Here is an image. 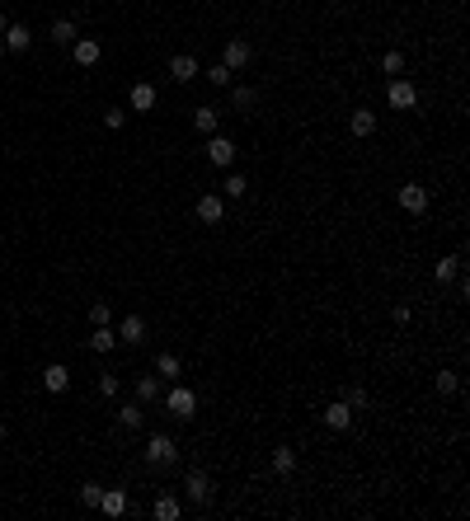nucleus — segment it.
I'll use <instances>...</instances> for the list:
<instances>
[{
  "label": "nucleus",
  "mask_w": 470,
  "mask_h": 521,
  "mask_svg": "<svg viewBox=\"0 0 470 521\" xmlns=\"http://www.w3.org/2000/svg\"><path fill=\"white\" fill-rule=\"evenodd\" d=\"M99 395H104V399H113V395H118V376H99Z\"/></svg>",
  "instance_id": "nucleus-36"
},
{
  "label": "nucleus",
  "mask_w": 470,
  "mask_h": 521,
  "mask_svg": "<svg viewBox=\"0 0 470 521\" xmlns=\"http://www.w3.org/2000/svg\"><path fill=\"white\" fill-rule=\"evenodd\" d=\"M90 347H95V352H113L118 347V333L108 324H95V333H90Z\"/></svg>",
  "instance_id": "nucleus-20"
},
{
  "label": "nucleus",
  "mask_w": 470,
  "mask_h": 521,
  "mask_svg": "<svg viewBox=\"0 0 470 521\" xmlns=\"http://www.w3.org/2000/svg\"><path fill=\"white\" fill-rule=\"evenodd\" d=\"M165 408H170V413H175L179 423H188V418H193L197 413V395L188 386H175L170 390V395H165Z\"/></svg>",
  "instance_id": "nucleus-2"
},
{
  "label": "nucleus",
  "mask_w": 470,
  "mask_h": 521,
  "mask_svg": "<svg viewBox=\"0 0 470 521\" xmlns=\"http://www.w3.org/2000/svg\"><path fill=\"white\" fill-rule=\"evenodd\" d=\"M250 61H254V42H250V38H226L221 66H231V71H245Z\"/></svg>",
  "instance_id": "nucleus-3"
},
{
  "label": "nucleus",
  "mask_w": 470,
  "mask_h": 521,
  "mask_svg": "<svg viewBox=\"0 0 470 521\" xmlns=\"http://www.w3.org/2000/svg\"><path fill=\"white\" fill-rule=\"evenodd\" d=\"M156 376L160 381H179V352H160L156 357Z\"/></svg>",
  "instance_id": "nucleus-22"
},
{
  "label": "nucleus",
  "mask_w": 470,
  "mask_h": 521,
  "mask_svg": "<svg viewBox=\"0 0 470 521\" xmlns=\"http://www.w3.org/2000/svg\"><path fill=\"white\" fill-rule=\"evenodd\" d=\"M325 427H330V432H348L352 427V408L343 404V399H334V404L325 408Z\"/></svg>",
  "instance_id": "nucleus-9"
},
{
  "label": "nucleus",
  "mask_w": 470,
  "mask_h": 521,
  "mask_svg": "<svg viewBox=\"0 0 470 521\" xmlns=\"http://www.w3.org/2000/svg\"><path fill=\"white\" fill-rule=\"evenodd\" d=\"M122 122H127V113H122V108H108V113H104V127H108V132H118Z\"/></svg>",
  "instance_id": "nucleus-35"
},
{
  "label": "nucleus",
  "mask_w": 470,
  "mask_h": 521,
  "mask_svg": "<svg viewBox=\"0 0 470 521\" xmlns=\"http://www.w3.org/2000/svg\"><path fill=\"white\" fill-rule=\"evenodd\" d=\"M42 390H52V395H66V390H71V371L61 367V362H52V367L42 371Z\"/></svg>",
  "instance_id": "nucleus-10"
},
{
  "label": "nucleus",
  "mask_w": 470,
  "mask_h": 521,
  "mask_svg": "<svg viewBox=\"0 0 470 521\" xmlns=\"http://www.w3.org/2000/svg\"><path fill=\"white\" fill-rule=\"evenodd\" d=\"M395 202H400V212L423 216V212H428V188H423V183H405V188L395 193Z\"/></svg>",
  "instance_id": "nucleus-4"
},
{
  "label": "nucleus",
  "mask_w": 470,
  "mask_h": 521,
  "mask_svg": "<svg viewBox=\"0 0 470 521\" xmlns=\"http://www.w3.org/2000/svg\"><path fill=\"white\" fill-rule=\"evenodd\" d=\"M146 465H156V470H170V465H179V446H175V437H165V432H156L151 442H146Z\"/></svg>",
  "instance_id": "nucleus-1"
},
{
  "label": "nucleus",
  "mask_w": 470,
  "mask_h": 521,
  "mask_svg": "<svg viewBox=\"0 0 470 521\" xmlns=\"http://www.w3.org/2000/svg\"><path fill=\"white\" fill-rule=\"evenodd\" d=\"M0 446H5V423H0Z\"/></svg>",
  "instance_id": "nucleus-39"
},
{
  "label": "nucleus",
  "mask_w": 470,
  "mask_h": 521,
  "mask_svg": "<svg viewBox=\"0 0 470 521\" xmlns=\"http://www.w3.org/2000/svg\"><path fill=\"white\" fill-rule=\"evenodd\" d=\"M432 386H437V395H456L461 381H456V371H437V381H432Z\"/></svg>",
  "instance_id": "nucleus-31"
},
{
  "label": "nucleus",
  "mask_w": 470,
  "mask_h": 521,
  "mask_svg": "<svg viewBox=\"0 0 470 521\" xmlns=\"http://www.w3.org/2000/svg\"><path fill=\"white\" fill-rule=\"evenodd\" d=\"M348 127H352V136H372L376 132V113H372V108H357Z\"/></svg>",
  "instance_id": "nucleus-21"
},
{
  "label": "nucleus",
  "mask_w": 470,
  "mask_h": 521,
  "mask_svg": "<svg viewBox=\"0 0 470 521\" xmlns=\"http://www.w3.org/2000/svg\"><path fill=\"white\" fill-rule=\"evenodd\" d=\"M216 117H221L216 108H193V127H197L202 136H212V132H216Z\"/></svg>",
  "instance_id": "nucleus-24"
},
{
  "label": "nucleus",
  "mask_w": 470,
  "mask_h": 521,
  "mask_svg": "<svg viewBox=\"0 0 470 521\" xmlns=\"http://www.w3.org/2000/svg\"><path fill=\"white\" fill-rule=\"evenodd\" d=\"M207 160H212L216 169H231L235 165V141L231 136H221V132H212L207 136Z\"/></svg>",
  "instance_id": "nucleus-6"
},
{
  "label": "nucleus",
  "mask_w": 470,
  "mask_h": 521,
  "mask_svg": "<svg viewBox=\"0 0 470 521\" xmlns=\"http://www.w3.org/2000/svg\"><path fill=\"white\" fill-rule=\"evenodd\" d=\"M108 320H113V306H108V301H95V306H90V324H108Z\"/></svg>",
  "instance_id": "nucleus-32"
},
{
  "label": "nucleus",
  "mask_w": 470,
  "mask_h": 521,
  "mask_svg": "<svg viewBox=\"0 0 470 521\" xmlns=\"http://www.w3.org/2000/svg\"><path fill=\"white\" fill-rule=\"evenodd\" d=\"M52 38H57L61 47H66V42H76V24H71V19H57V24H52Z\"/></svg>",
  "instance_id": "nucleus-29"
},
{
  "label": "nucleus",
  "mask_w": 470,
  "mask_h": 521,
  "mask_svg": "<svg viewBox=\"0 0 470 521\" xmlns=\"http://www.w3.org/2000/svg\"><path fill=\"white\" fill-rule=\"evenodd\" d=\"M5 28H10V19H5V15H0V33H5Z\"/></svg>",
  "instance_id": "nucleus-38"
},
{
  "label": "nucleus",
  "mask_w": 470,
  "mask_h": 521,
  "mask_svg": "<svg viewBox=\"0 0 470 521\" xmlns=\"http://www.w3.org/2000/svg\"><path fill=\"white\" fill-rule=\"evenodd\" d=\"M250 193V183H245V174H231L226 183H221V197H245Z\"/></svg>",
  "instance_id": "nucleus-27"
},
{
  "label": "nucleus",
  "mask_w": 470,
  "mask_h": 521,
  "mask_svg": "<svg viewBox=\"0 0 470 521\" xmlns=\"http://www.w3.org/2000/svg\"><path fill=\"white\" fill-rule=\"evenodd\" d=\"M343 404H348L352 413H357V408H367V390H362V386H352L348 395H343Z\"/></svg>",
  "instance_id": "nucleus-34"
},
{
  "label": "nucleus",
  "mask_w": 470,
  "mask_h": 521,
  "mask_svg": "<svg viewBox=\"0 0 470 521\" xmlns=\"http://www.w3.org/2000/svg\"><path fill=\"white\" fill-rule=\"evenodd\" d=\"M99 498H104V483H80V502H85V507H99Z\"/></svg>",
  "instance_id": "nucleus-28"
},
{
  "label": "nucleus",
  "mask_w": 470,
  "mask_h": 521,
  "mask_svg": "<svg viewBox=\"0 0 470 521\" xmlns=\"http://www.w3.org/2000/svg\"><path fill=\"white\" fill-rule=\"evenodd\" d=\"M231 104L245 113V108H254V104H259V90H254V85H235V90H231Z\"/></svg>",
  "instance_id": "nucleus-23"
},
{
  "label": "nucleus",
  "mask_w": 470,
  "mask_h": 521,
  "mask_svg": "<svg viewBox=\"0 0 470 521\" xmlns=\"http://www.w3.org/2000/svg\"><path fill=\"white\" fill-rule=\"evenodd\" d=\"M381 71H386V76H400V71H405V52H386V57H381Z\"/></svg>",
  "instance_id": "nucleus-30"
},
{
  "label": "nucleus",
  "mask_w": 470,
  "mask_h": 521,
  "mask_svg": "<svg viewBox=\"0 0 470 521\" xmlns=\"http://www.w3.org/2000/svg\"><path fill=\"white\" fill-rule=\"evenodd\" d=\"M273 470H277V474H292V470H296V451H292V446H277V451H273Z\"/></svg>",
  "instance_id": "nucleus-26"
},
{
  "label": "nucleus",
  "mask_w": 470,
  "mask_h": 521,
  "mask_svg": "<svg viewBox=\"0 0 470 521\" xmlns=\"http://www.w3.org/2000/svg\"><path fill=\"white\" fill-rule=\"evenodd\" d=\"M141 418H146V413H141V404H122V408H118V423L127 427V432H137Z\"/></svg>",
  "instance_id": "nucleus-25"
},
{
  "label": "nucleus",
  "mask_w": 470,
  "mask_h": 521,
  "mask_svg": "<svg viewBox=\"0 0 470 521\" xmlns=\"http://www.w3.org/2000/svg\"><path fill=\"white\" fill-rule=\"evenodd\" d=\"M432 277H437V287H447V282H456V277H461V258H456V254H447V258H442V263L432 268Z\"/></svg>",
  "instance_id": "nucleus-18"
},
{
  "label": "nucleus",
  "mask_w": 470,
  "mask_h": 521,
  "mask_svg": "<svg viewBox=\"0 0 470 521\" xmlns=\"http://www.w3.org/2000/svg\"><path fill=\"white\" fill-rule=\"evenodd\" d=\"M99 512H104V517H122V512H127V493H122V488H104Z\"/></svg>",
  "instance_id": "nucleus-15"
},
{
  "label": "nucleus",
  "mask_w": 470,
  "mask_h": 521,
  "mask_svg": "<svg viewBox=\"0 0 470 521\" xmlns=\"http://www.w3.org/2000/svg\"><path fill=\"white\" fill-rule=\"evenodd\" d=\"M386 99H391V108H400V113H410L414 104H419V90H414L405 76H395L391 80V90H386Z\"/></svg>",
  "instance_id": "nucleus-7"
},
{
  "label": "nucleus",
  "mask_w": 470,
  "mask_h": 521,
  "mask_svg": "<svg viewBox=\"0 0 470 521\" xmlns=\"http://www.w3.org/2000/svg\"><path fill=\"white\" fill-rule=\"evenodd\" d=\"M221 216H226V197L221 193H202L197 197V221H202V226H221Z\"/></svg>",
  "instance_id": "nucleus-8"
},
{
  "label": "nucleus",
  "mask_w": 470,
  "mask_h": 521,
  "mask_svg": "<svg viewBox=\"0 0 470 521\" xmlns=\"http://www.w3.org/2000/svg\"><path fill=\"white\" fill-rule=\"evenodd\" d=\"M151 517H156V521H175L179 517V498H175V493H160V498L151 502Z\"/></svg>",
  "instance_id": "nucleus-17"
},
{
  "label": "nucleus",
  "mask_w": 470,
  "mask_h": 521,
  "mask_svg": "<svg viewBox=\"0 0 470 521\" xmlns=\"http://www.w3.org/2000/svg\"><path fill=\"white\" fill-rule=\"evenodd\" d=\"M0 61H5V42H0Z\"/></svg>",
  "instance_id": "nucleus-40"
},
{
  "label": "nucleus",
  "mask_w": 470,
  "mask_h": 521,
  "mask_svg": "<svg viewBox=\"0 0 470 521\" xmlns=\"http://www.w3.org/2000/svg\"><path fill=\"white\" fill-rule=\"evenodd\" d=\"M146 338V320L141 315H127L122 324H118V343H141Z\"/></svg>",
  "instance_id": "nucleus-14"
},
{
  "label": "nucleus",
  "mask_w": 470,
  "mask_h": 521,
  "mask_svg": "<svg viewBox=\"0 0 470 521\" xmlns=\"http://www.w3.org/2000/svg\"><path fill=\"white\" fill-rule=\"evenodd\" d=\"M0 249H5V231H0Z\"/></svg>",
  "instance_id": "nucleus-41"
},
{
  "label": "nucleus",
  "mask_w": 470,
  "mask_h": 521,
  "mask_svg": "<svg viewBox=\"0 0 470 521\" xmlns=\"http://www.w3.org/2000/svg\"><path fill=\"white\" fill-rule=\"evenodd\" d=\"M391 320H395V324H410V320H414V310H410V306H395V310H391Z\"/></svg>",
  "instance_id": "nucleus-37"
},
{
  "label": "nucleus",
  "mask_w": 470,
  "mask_h": 521,
  "mask_svg": "<svg viewBox=\"0 0 470 521\" xmlns=\"http://www.w3.org/2000/svg\"><path fill=\"white\" fill-rule=\"evenodd\" d=\"M170 76H175L179 85H188V80L197 76V57H193V52H179V57L170 61Z\"/></svg>",
  "instance_id": "nucleus-12"
},
{
  "label": "nucleus",
  "mask_w": 470,
  "mask_h": 521,
  "mask_svg": "<svg viewBox=\"0 0 470 521\" xmlns=\"http://www.w3.org/2000/svg\"><path fill=\"white\" fill-rule=\"evenodd\" d=\"M127 104H132V113H151L156 108V85H132Z\"/></svg>",
  "instance_id": "nucleus-13"
},
{
  "label": "nucleus",
  "mask_w": 470,
  "mask_h": 521,
  "mask_svg": "<svg viewBox=\"0 0 470 521\" xmlns=\"http://www.w3.org/2000/svg\"><path fill=\"white\" fill-rule=\"evenodd\" d=\"M71 57H76V66H95V61L104 57V47H99L95 38H76L71 42Z\"/></svg>",
  "instance_id": "nucleus-11"
},
{
  "label": "nucleus",
  "mask_w": 470,
  "mask_h": 521,
  "mask_svg": "<svg viewBox=\"0 0 470 521\" xmlns=\"http://www.w3.org/2000/svg\"><path fill=\"white\" fill-rule=\"evenodd\" d=\"M0 42H5V52H29V28H24V24H10V28H5V33H0Z\"/></svg>",
  "instance_id": "nucleus-16"
},
{
  "label": "nucleus",
  "mask_w": 470,
  "mask_h": 521,
  "mask_svg": "<svg viewBox=\"0 0 470 521\" xmlns=\"http://www.w3.org/2000/svg\"><path fill=\"white\" fill-rule=\"evenodd\" d=\"M207 80H212V85H221V90H226V85H231V80H235V71H231V66H221V61H216L212 71H207Z\"/></svg>",
  "instance_id": "nucleus-33"
},
{
  "label": "nucleus",
  "mask_w": 470,
  "mask_h": 521,
  "mask_svg": "<svg viewBox=\"0 0 470 521\" xmlns=\"http://www.w3.org/2000/svg\"><path fill=\"white\" fill-rule=\"evenodd\" d=\"M160 399V376H137V404H156Z\"/></svg>",
  "instance_id": "nucleus-19"
},
{
  "label": "nucleus",
  "mask_w": 470,
  "mask_h": 521,
  "mask_svg": "<svg viewBox=\"0 0 470 521\" xmlns=\"http://www.w3.org/2000/svg\"><path fill=\"white\" fill-rule=\"evenodd\" d=\"M184 498L197 502V507L212 502V479H207V470H188V474H184Z\"/></svg>",
  "instance_id": "nucleus-5"
}]
</instances>
